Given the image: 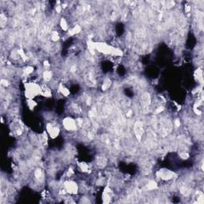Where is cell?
Masks as SVG:
<instances>
[{"instance_id": "1", "label": "cell", "mask_w": 204, "mask_h": 204, "mask_svg": "<svg viewBox=\"0 0 204 204\" xmlns=\"http://www.w3.org/2000/svg\"><path fill=\"white\" fill-rule=\"evenodd\" d=\"M134 133L138 140H140L142 138L144 133V125L143 123L141 121H136L134 124Z\"/></svg>"}, {"instance_id": "2", "label": "cell", "mask_w": 204, "mask_h": 204, "mask_svg": "<svg viewBox=\"0 0 204 204\" xmlns=\"http://www.w3.org/2000/svg\"><path fill=\"white\" fill-rule=\"evenodd\" d=\"M63 125L68 131H76L77 128V121L70 117H67L63 120Z\"/></svg>"}, {"instance_id": "3", "label": "cell", "mask_w": 204, "mask_h": 204, "mask_svg": "<svg viewBox=\"0 0 204 204\" xmlns=\"http://www.w3.org/2000/svg\"><path fill=\"white\" fill-rule=\"evenodd\" d=\"M64 189L67 193L69 194H77L78 191V186L77 183L73 181H66L64 183Z\"/></svg>"}, {"instance_id": "4", "label": "cell", "mask_w": 204, "mask_h": 204, "mask_svg": "<svg viewBox=\"0 0 204 204\" xmlns=\"http://www.w3.org/2000/svg\"><path fill=\"white\" fill-rule=\"evenodd\" d=\"M173 176H174V173L173 172H171L168 170H161L160 171L157 172V174H156V176H157L159 179H164V180H168V179H171L173 178Z\"/></svg>"}, {"instance_id": "5", "label": "cell", "mask_w": 204, "mask_h": 204, "mask_svg": "<svg viewBox=\"0 0 204 204\" xmlns=\"http://www.w3.org/2000/svg\"><path fill=\"white\" fill-rule=\"evenodd\" d=\"M47 132H48V133L52 138H55L56 136H57L59 133V128L57 127L56 125L49 124L47 125Z\"/></svg>"}, {"instance_id": "6", "label": "cell", "mask_w": 204, "mask_h": 204, "mask_svg": "<svg viewBox=\"0 0 204 204\" xmlns=\"http://www.w3.org/2000/svg\"><path fill=\"white\" fill-rule=\"evenodd\" d=\"M96 164L97 165L98 167H101V168H103L106 166L107 164V159L104 157V156L103 155H101V156H98V157L97 158L96 160Z\"/></svg>"}, {"instance_id": "7", "label": "cell", "mask_w": 204, "mask_h": 204, "mask_svg": "<svg viewBox=\"0 0 204 204\" xmlns=\"http://www.w3.org/2000/svg\"><path fill=\"white\" fill-rule=\"evenodd\" d=\"M59 91H60V92L62 94V95L65 96V97H68L69 95V89L67 88H66L62 84H60V85H59Z\"/></svg>"}, {"instance_id": "8", "label": "cell", "mask_w": 204, "mask_h": 204, "mask_svg": "<svg viewBox=\"0 0 204 204\" xmlns=\"http://www.w3.org/2000/svg\"><path fill=\"white\" fill-rule=\"evenodd\" d=\"M43 78H44V80L46 81H50L51 78H52V72H51V70H45L43 73Z\"/></svg>"}, {"instance_id": "9", "label": "cell", "mask_w": 204, "mask_h": 204, "mask_svg": "<svg viewBox=\"0 0 204 204\" xmlns=\"http://www.w3.org/2000/svg\"><path fill=\"white\" fill-rule=\"evenodd\" d=\"M7 15H5L3 13L1 14V16H0V24H1V27L4 28L7 25Z\"/></svg>"}, {"instance_id": "10", "label": "cell", "mask_w": 204, "mask_h": 204, "mask_svg": "<svg viewBox=\"0 0 204 204\" xmlns=\"http://www.w3.org/2000/svg\"><path fill=\"white\" fill-rule=\"evenodd\" d=\"M161 4L164 7H165L167 9H170L171 7H175L176 3L174 1H166V2H161Z\"/></svg>"}, {"instance_id": "11", "label": "cell", "mask_w": 204, "mask_h": 204, "mask_svg": "<svg viewBox=\"0 0 204 204\" xmlns=\"http://www.w3.org/2000/svg\"><path fill=\"white\" fill-rule=\"evenodd\" d=\"M111 81L108 79V78H106V79L103 81V84H102V89L103 90H107L109 87H110L111 85Z\"/></svg>"}, {"instance_id": "12", "label": "cell", "mask_w": 204, "mask_h": 204, "mask_svg": "<svg viewBox=\"0 0 204 204\" xmlns=\"http://www.w3.org/2000/svg\"><path fill=\"white\" fill-rule=\"evenodd\" d=\"M60 26L61 27V29L63 30H68V24H67V22L65 19L62 18L60 21Z\"/></svg>"}, {"instance_id": "13", "label": "cell", "mask_w": 204, "mask_h": 204, "mask_svg": "<svg viewBox=\"0 0 204 204\" xmlns=\"http://www.w3.org/2000/svg\"><path fill=\"white\" fill-rule=\"evenodd\" d=\"M33 67H31V66H27L24 70H23V72H24V73L25 74H26V75H29V74H30L31 73L33 72Z\"/></svg>"}, {"instance_id": "14", "label": "cell", "mask_w": 204, "mask_h": 204, "mask_svg": "<svg viewBox=\"0 0 204 204\" xmlns=\"http://www.w3.org/2000/svg\"><path fill=\"white\" fill-rule=\"evenodd\" d=\"M60 3L58 2V4L55 7V10H56V12L57 13V14H60V12H61V6L59 4Z\"/></svg>"}, {"instance_id": "15", "label": "cell", "mask_w": 204, "mask_h": 204, "mask_svg": "<svg viewBox=\"0 0 204 204\" xmlns=\"http://www.w3.org/2000/svg\"><path fill=\"white\" fill-rule=\"evenodd\" d=\"M179 125H180V122H179V120H176V121H175V126H176V128H179Z\"/></svg>"}]
</instances>
